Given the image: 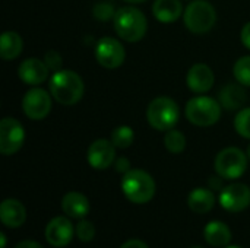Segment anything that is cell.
<instances>
[{
  "instance_id": "d590c367",
  "label": "cell",
  "mask_w": 250,
  "mask_h": 248,
  "mask_svg": "<svg viewBox=\"0 0 250 248\" xmlns=\"http://www.w3.org/2000/svg\"><path fill=\"white\" fill-rule=\"evenodd\" d=\"M125 1H127V3H144L146 0H125Z\"/></svg>"
},
{
  "instance_id": "ba28073f",
  "label": "cell",
  "mask_w": 250,
  "mask_h": 248,
  "mask_svg": "<svg viewBox=\"0 0 250 248\" xmlns=\"http://www.w3.org/2000/svg\"><path fill=\"white\" fill-rule=\"evenodd\" d=\"M25 142L23 126L12 117H6L0 121V152L3 155L16 153Z\"/></svg>"
},
{
  "instance_id": "83f0119b",
  "label": "cell",
  "mask_w": 250,
  "mask_h": 248,
  "mask_svg": "<svg viewBox=\"0 0 250 248\" xmlns=\"http://www.w3.org/2000/svg\"><path fill=\"white\" fill-rule=\"evenodd\" d=\"M92 13H94V16H95L97 19H100V20H108V19L114 18V15H116L113 4L104 3V1L97 3V4L94 6V9H92Z\"/></svg>"
},
{
  "instance_id": "8992f818",
  "label": "cell",
  "mask_w": 250,
  "mask_h": 248,
  "mask_svg": "<svg viewBox=\"0 0 250 248\" xmlns=\"http://www.w3.org/2000/svg\"><path fill=\"white\" fill-rule=\"evenodd\" d=\"M221 104L209 96H195L186 104V117L188 120L199 127L214 126L221 117Z\"/></svg>"
},
{
  "instance_id": "2e32d148",
  "label": "cell",
  "mask_w": 250,
  "mask_h": 248,
  "mask_svg": "<svg viewBox=\"0 0 250 248\" xmlns=\"http://www.w3.org/2000/svg\"><path fill=\"white\" fill-rule=\"evenodd\" d=\"M0 221L7 228H19L26 221L25 206L15 199H6L0 205Z\"/></svg>"
},
{
  "instance_id": "ac0fdd59",
  "label": "cell",
  "mask_w": 250,
  "mask_h": 248,
  "mask_svg": "<svg viewBox=\"0 0 250 248\" xmlns=\"http://www.w3.org/2000/svg\"><path fill=\"white\" fill-rule=\"evenodd\" d=\"M218 99L223 108L229 111L239 110L246 102V91L243 89L242 83H227L220 91Z\"/></svg>"
},
{
  "instance_id": "8d00e7d4",
  "label": "cell",
  "mask_w": 250,
  "mask_h": 248,
  "mask_svg": "<svg viewBox=\"0 0 250 248\" xmlns=\"http://www.w3.org/2000/svg\"><path fill=\"white\" fill-rule=\"evenodd\" d=\"M248 158L250 159V145H249V148H248Z\"/></svg>"
},
{
  "instance_id": "7a4b0ae2",
  "label": "cell",
  "mask_w": 250,
  "mask_h": 248,
  "mask_svg": "<svg viewBox=\"0 0 250 248\" xmlns=\"http://www.w3.org/2000/svg\"><path fill=\"white\" fill-rule=\"evenodd\" d=\"M113 19H114V31L125 41L136 42L141 41L146 34L148 20L145 15L133 6L120 7Z\"/></svg>"
},
{
  "instance_id": "484cf974",
  "label": "cell",
  "mask_w": 250,
  "mask_h": 248,
  "mask_svg": "<svg viewBox=\"0 0 250 248\" xmlns=\"http://www.w3.org/2000/svg\"><path fill=\"white\" fill-rule=\"evenodd\" d=\"M234 129L242 137L250 139V107L237 113L234 118Z\"/></svg>"
},
{
  "instance_id": "836d02e7",
  "label": "cell",
  "mask_w": 250,
  "mask_h": 248,
  "mask_svg": "<svg viewBox=\"0 0 250 248\" xmlns=\"http://www.w3.org/2000/svg\"><path fill=\"white\" fill-rule=\"evenodd\" d=\"M220 183H221V177L220 175H218V178H211L209 180V186L214 187L215 190H220L221 189V184Z\"/></svg>"
},
{
  "instance_id": "9c48e42d",
  "label": "cell",
  "mask_w": 250,
  "mask_h": 248,
  "mask_svg": "<svg viewBox=\"0 0 250 248\" xmlns=\"http://www.w3.org/2000/svg\"><path fill=\"white\" fill-rule=\"evenodd\" d=\"M51 94L41 88L29 89L22 99V111L23 114L35 121L44 120L51 111Z\"/></svg>"
},
{
  "instance_id": "d6986e66",
  "label": "cell",
  "mask_w": 250,
  "mask_h": 248,
  "mask_svg": "<svg viewBox=\"0 0 250 248\" xmlns=\"http://www.w3.org/2000/svg\"><path fill=\"white\" fill-rule=\"evenodd\" d=\"M152 13L157 20L171 23L183 15V6L180 0H155L152 4Z\"/></svg>"
},
{
  "instance_id": "7c38bea8",
  "label": "cell",
  "mask_w": 250,
  "mask_h": 248,
  "mask_svg": "<svg viewBox=\"0 0 250 248\" xmlns=\"http://www.w3.org/2000/svg\"><path fill=\"white\" fill-rule=\"evenodd\" d=\"M73 225L67 218L64 216H56L53 218L47 227H45V240L50 246L53 247H66L67 244H70L72 238H73Z\"/></svg>"
},
{
  "instance_id": "f35d334b",
  "label": "cell",
  "mask_w": 250,
  "mask_h": 248,
  "mask_svg": "<svg viewBox=\"0 0 250 248\" xmlns=\"http://www.w3.org/2000/svg\"><path fill=\"white\" fill-rule=\"evenodd\" d=\"M192 248H202V247H192Z\"/></svg>"
},
{
  "instance_id": "e575fe53",
  "label": "cell",
  "mask_w": 250,
  "mask_h": 248,
  "mask_svg": "<svg viewBox=\"0 0 250 248\" xmlns=\"http://www.w3.org/2000/svg\"><path fill=\"white\" fill-rule=\"evenodd\" d=\"M0 248H6V235H4V232H0Z\"/></svg>"
},
{
  "instance_id": "ffe728a7",
  "label": "cell",
  "mask_w": 250,
  "mask_h": 248,
  "mask_svg": "<svg viewBox=\"0 0 250 248\" xmlns=\"http://www.w3.org/2000/svg\"><path fill=\"white\" fill-rule=\"evenodd\" d=\"M215 205V196L211 190L208 189H195L190 191L188 197V206L192 212L195 213H208L212 210Z\"/></svg>"
},
{
  "instance_id": "4fadbf2b",
  "label": "cell",
  "mask_w": 250,
  "mask_h": 248,
  "mask_svg": "<svg viewBox=\"0 0 250 248\" xmlns=\"http://www.w3.org/2000/svg\"><path fill=\"white\" fill-rule=\"evenodd\" d=\"M88 162L95 170H107L116 162V146L111 140L98 139L88 149Z\"/></svg>"
},
{
  "instance_id": "52a82bcc",
  "label": "cell",
  "mask_w": 250,
  "mask_h": 248,
  "mask_svg": "<svg viewBox=\"0 0 250 248\" xmlns=\"http://www.w3.org/2000/svg\"><path fill=\"white\" fill-rule=\"evenodd\" d=\"M248 168V153L239 148H226L215 158V171L224 180L240 178Z\"/></svg>"
},
{
  "instance_id": "d4e9b609",
  "label": "cell",
  "mask_w": 250,
  "mask_h": 248,
  "mask_svg": "<svg viewBox=\"0 0 250 248\" xmlns=\"http://www.w3.org/2000/svg\"><path fill=\"white\" fill-rule=\"evenodd\" d=\"M234 77L243 86H250V56L240 57L233 67Z\"/></svg>"
},
{
  "instance_id": "9a60e30c",
  "label": "cell",
  "mask_w": 250,
  "mask_h": 248,
  "mask_svg": "<svg viewBox=\"0 0 250 248\" xmlns=\"http://www.w3.org/2000/svg\"><path fill=\"white\" fill-rule=\"evenodd\" d=\"M48 72H50V69H48L47 63L40 58H34V57L23 60L18 69L19 79L23 83L31 85V86L44 83L48 77Z\"/></svg>"
},
{
  "instance_id": "cb8c5ba5",
  "label": "cell",
  "mask_w": 250,
  "mask_h": 248,
  "mask_svg": "<svg viewBox=\"0 0 250 248\" xmlns=\"http://www.w3.org/2000/svg\"><path fill=\"white\" fill-rule=\"evenodd\" d=\"M133 140H135V133H133L132 127H129V126L116 127L111 133V142L119 149L129 148L133 143Z\"/></svg>"
},
{
  "instance_id": "74e56055",
  "label": "cell",
  "mask_w": 250,
  "mask_h": 248,
  "mask_svg": "<svg viewBox=\"0 0 250 248\" xmlns=\"http://www.w3.org/2000/svg\"><path fill=\"white\" fill-rule=\"evenodd\" d=\"M227 248H240V247H236V246H234V247H227Z\"/></svg>"
},
{
  "instance_id": "277c9868",
  "label": "cell",
  "mask_w": 250,
  "mask_h": 248,
  "mask_svg": "<svg viewBox=\"0 0 250 248\" xmlns=\"http://www.w3.org/2000/svg\"><path fill=\"white\" fill-rule=\"evenodd\" d=\"M179 105L168 96L152 99L146 110V120L151 127L158 132H168L179 123Z\"/></svg>"
},
{
  "instance_id": "f546056e",
  "label": "cell",
  "mask_w": 250,
  "mask_h": 248,
  "mask_svg": "<svg viewBox=\"0 0 250 248\" xmlns=\"http://www.w3.org/2000/svg\"><path fill=\"white\" fill-rule=\"evenodd\" d=\"M114 168L117 172H122V174H126L127 171H130V162L127 158L122 156V158H117L116 162H114Z\"/></svg>"
},
{
  "instance_id": "5b68a950",
  "label": "cell",
  "mask_w": 250,
  "mask_h": 248,
  "mask_svg": "<svg viewBox=\"0 0 250 248\" xmlns=\"http://www.w3.org/2000/svg\"><path fill=\"white\" fill-rule=\"evenodd\" d=\"M186 28L193 34H205L211 31L217 22L215 7L207 0H193L183 12Z\"/></svg>"
},
{
  "instance_id": "4dcf8cb0",
  "label": "cell",
  "mask_w": 250,
  "mask_h": 248,
  "mask_svg": "<svg viewBox=\"0 0 250 248\" xmlns=\"http://www.w3.org/2000/svg\"><path fill=\"white\" fill-rule=\"evenodd\" d=\"M240 38H242V42L246 48L250 50V22H248L243 29H242V34H240Z\"/></svg>"
},
{
  "instance_id": "3957f363",
  "label": "cell",
  "mask_w": 250,
  "mask_h": 248,
  "mask_svg": "<svg viewBox=\"0 0 250 248\" xmlns=\"http://www.w3.org/2000/svg\"><path fill=\"white\" fill-rule=\"evenodd\" d=\"M122 190L132 203L145 205L155 194V181L144 170H130L122 178Z\"/></svg>"
},
{
  "instance_id": "603a6c76",
  "label": "cell",
  "mask_w": 250,
  "mask_h": 248,
  "mask_svg": "<svg viewBox=\"0 0 250 248\" xmlns=\"http://www.w3.org/2000/svg\"><path fill=\"white\" fill-rule=\"evenodd\" d=\"M164 146L168 152L171 153H182L186 148V137L182 132L179 130H168L166 132V136H164Z\"/></svg>"
},
{
  "instance_id": "44dd1931",
  "label": "cell",
  "mask_w": 250,
  "mask_h": 248,
  "mask_svg": "<svg viewBox=\"0 0 250 248\" xmlns=\"http://www.w3.org/2000/svg\"><path fill=\"white\" fill-rule=\"evenodd\" d=\"M205 241L212 247H224L231 241V231L223 222H209L204 231Z\"/></svg>"
},
{
  "instance_id": "6da1fadb",
  "label": "cell",
  "mask_w": 250,
  "mask_h": 248,
  "mask_svg": "<svg viewBox=\"0 0 250 248\" xmlns=\"http://www.w3.org/2000/svg\"><path fill=\"white\" fill-rule=\"evenodd\" d=\"M85 85L82 77L73 70H57L50 79V94L62 105L78 104L83 96Z\"/></svg>"
},
{
  "instance_id": "e0dca14e",
  "label": "cell",
  "mask_w": 250,
  "mask_h": 248,
  "mask_svg": "<svg viewBox=\"0 0 250 248\" xmlns=\"http://www.w3.org/2000/svg\"><path fill=\"white\" fill-rule=\"evenodd\" d=\"M62 209L66 213V216L81 221L89 213V202L82 193L70 191L64 194L62 200Z\"/></svg>"
},
{
  "instance_id": "8fae6325",
  "label": "cell",
  "mask_w": 250,
  "mask_h": 248,
  "mask_svg": "<svg viewBox=\"0 0 250 248\" xmlns=\"http://www.w3.org/2000/svg\"><path fill=\"white\" fill-rule=\"evenodd\" d=\"M220 203L227 212H242L250 206V189L242 183L229 184L220 193Z\"/></svg>"
},
{
  "instance_id": "5bb4252c",
  "label": "cell",
  "mask_w": 250,
  "mask_h": 248,
  "mask_svg": "<svg viewBox=\"0 0 250 248\" xmlns=\"http://www.w3.org/2000/svg\"><path fill=\"white\" fill-rule=\"evenodd\" d=\"M215 82L214 72L204 63L193 64L186 75V85L195 94H207Z\"/></svg>"
},
{
  "instance_id": "4316f807",
  "label": "cell",
  "mask_w": 250,
  "mask_h": 248,
  "mask_svg": "<svg viewBox=\"0 0 250 248\" xmlns=\"http://www.w3.org/2000/svg\"><path fill=\"white\" fill-rule=\"evenodd\" d=\"M75 232H76V237L79 241L82 243H89L94 240L95 237V227L89 222V221H85V219H81L75 228Z\"/></svg>"
},
{
  "instance_id": "d6a6232c",
  "label": "cell",
  "mask_w": 250,
  "mask_h": 248,
  "mask_svg": "<svg viewBox=\"0 0 250 248\" xmlns=\"http://www.w3.org/2000/svg\"><path fill=\"white\" fill-rule=\"evenodd\" d=\"M15 248H44L41 244L35 243V241H31V240H26V241H21L18 243Z\"/></svg>"
},
{
  "instance_id": "7402d4cb",
  "label": "cell",
  "mask_w": 250,
  "mask_h": 248,
  "mask_svg": "<svg viewBox=\"0 0 250 248\" xmlns=\"http://www.w3.org/2000/svg\"><path fill=\"white\" fill-rule=\"evenodd\" d=\"M23 48V41L19 34L13 31H6L1 34L0 38V56L3 60H13L16 58Z\"/></svg>"
},
{
  "instance_id": "f1b7e54d",
  "label": "cell",
  "mask_w": 250,
  "mask_h": 248,
  "mask_svg": "<svg viewBox=\"0 0 250 248\" xmlns=\"http://www.w3.org/2000/svg\"><path fill=\"white\" fill-rule=\"evenodd\" d=\"M44 58H45V63H47L50 70H53V72L60 70V67H62V57H60V54L57 51H54V50L47 51Z\"/></svg>"
},
{
  "instance_id": "1f68e13d",
  "label": "cell",
  "mask_w": 250,
  "mask_h": 248,
  "mask_svg": "<svg viewBox=\"0 0 250 248\" xmlns=\"http://www.w3.org/2000/svg\"><path fill=\"white\" fill-rule=\"evenodd\" d=\"M120 248H149L144 241L141 240H129L126 241Z\"/></svg>"
},
{
  "instance_id": "30bf717a",
  "label": "cell",
  "mask_w": 250,
  "mask_h": 248,
  "mask_svg": "<svg viewBox=\"0 0 250 248\" xmlns=\"http://www.w3.org/2000/svg\"><path fill=\"white\" fill-rule=\"evenodd\" d=\"M95 58L105 69H117L126 58L125 47L111 37H103L95 47Z\"/></svg>"
}]
</instances>
